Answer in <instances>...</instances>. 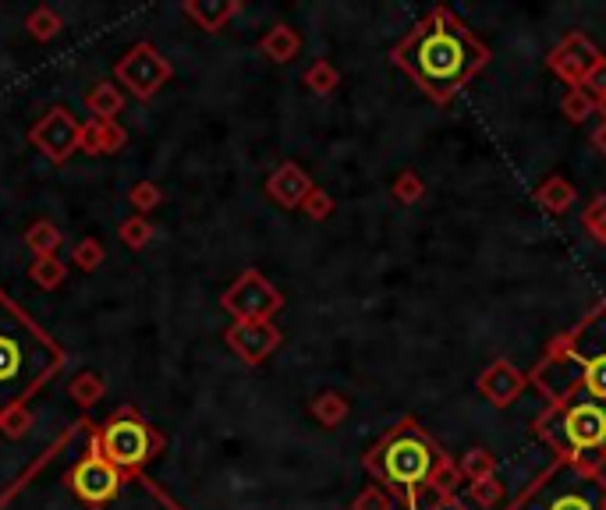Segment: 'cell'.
<instances>
[{
  "instance_id": "cell-1",
  "label": "cell",
  "mask_w": 606,
  "mask_h": 510,
  "mask_svg": "<svg viewBox=\"0 0 606 510\" xmlns=\"http://www.w3.org/2000/svg\"><path fill=\"white\" fill-rule=\"evenodd\" d=\"M486 61L490 50L443 8L429 11L394 50L397 68L415 78V85L436 103L454 100L486 68Z\"/></svg>"
},
{
  "instance_id": "cell-2",
  "label": "cell",
  "mask_w": 606,
  "mask_h": 510,
  "mask_svg": "<svg viewBox=\"0 0 606 510\" xmlns=\"http://www.w3.org/2000/svg\"><path fill=\"white\" fill-rule=\"evenodd\" d=\"M532 383L550 404L568 401L571 394L606 401V302L553 344L532 372Z\"/></svg>"
},
{
  "instance_id": "cell-3",
  "label": "cell",
  "mask_w": 606,
  "mask_h": 510,
  "mask_svg": "<svg viewBox=\"0 0 606 510\" xmlns=\"http://www.w3.org/2000/svg\"><path fill=\"white\" fill-rule=\"evenodd\" d=\"M61 365V351L50 344L22 312L0 298V425L15 433L18 408L36 394Z\"/></svg>"
},
{
  "instance_id": "cell-4",
  "label": "cell",
  "mask_w": 606,
  "mask_h": 510,
  "mask_svg": "<svg viewBox=\"0 0 606 510\" xmlns=\"http://www.w3.org/2000/svg\"><path fill=\"white\" fill-rule=\"evenodd\" d=\"M443 461L447 454L436 447L433 436L415 418H404L366 454V472L408 510H426L422 496L429 493V482L443 468Z\"/></svg>"
},
{
  "instance_id": "cell-5",
  "label": "cell",
  "mask_w": 606,
  "mask_h": 510,
  "mask_svg": "<svg viewBox=\"0 0 606 510\" xmlns=\"http://www.w3.org/2000/svg\"><path fill=\"white\" fill-rule=\"evenodd\" d=\"M536 436L560 457L585 472L606 464V401L589 394H571L568 401L550 404L536 418Z\"/></svg>"
},
{
  "instance_id": "cell-6",
  "label": "cell",
  "mask_w": 606,
  "mask_h": 510,
  "mask_svg": "<svg viewBox=\"0 0 606 510\" xmlns=\"http://www.w3.org/2000/svg\"><path fill=\"white\" fill-rule=\"evenodd\" d=\"M511 510H606V482L557 457Z\"/></svg>"
},
{
  "instance_id": "cell-7",
  "label": "cell",
  "mask_w": 606,
  "mask_h": 510,
  "mask_svg": "<svg viewBox=\"0 0 606 510\" xmlns=\"http://www.w3.org/2000/svg\"><path fill=\"white\" fill-rule=\"evenodd\" d=\"M220 305H224L238 323H270L273 312H280V305H284V294L259 270H245L224 291Z\"/></svg>"
},
{
  "instance_id": "cell-8",
  "label": "cell",
  "mask_w": 606,
  "mask_h": 510,
  "mask_svg": "<svg viewBox=\"0 0 606 510\" xmlns=\"http://www.w3.org/2000/svg\"><path fill=\"white\" fill-rule=\"evenodd\" d=\"M599 57H603V54H599L596 43H592L585 32H568V36L560 39L557 47L550 50L546 64H550V71L564 85H571V89H582V78L589 75L592 64H596Z\"/></svg>"
},
{
  "instance_id": "cell-9",
  "label": "cell",
  "mask_w": 606,
  "mask_h": 510,
  "mask_svg": "<svg viewBox=\"0 0 606 510\" xmlns=\"http://www.w3.org/2000/svg\"><path fill=\"white\" fill-rule=\"evenodd\" d=\"M117 78H121V82H125L128 89L139 96V100H149V96H153L156 89L171 78V64L156 54L153 47H146V43H142V47H135L132 54L121 61Z\"/></svg>"
},
{
  "instance_id": "cell-10",
  "label": "cell",
  "mask_w": 606,
  "mask_h": 510,
  "mask_svg": "<svg viewBox=\"0 0 606 510\" xmlns=\"http://www.w3.org/2000/svg\"><path fill=\"white\" fill-rule=\"evenodd\" d=\"M32 142H36L50 160H68V156L75 153L78 142H82V128H78L75 117H71L68 110L57 107L32 128Z\"/></svg>"
},
{
  "instance_id": "cell-11",
  "label": "cell",
  "mask_w": 606,
  "mask_h": 510,
  "mask_svg": "<svg viewBox=\"0 0 606 510\" xmlns=\"http://www.w3.org/2000/svg\"><path fill=\"white\" fill-rule=\"evenodd\" d=\"M103 447H107V461L121 464V468H135L149 457V433L142 422L121 418V422L107 425L103 433Z\"/></svg>"
},
{
  "instance_id": "cell-12",
  "label": "cell",
  "mask_w": 606,
  "mask_h": 510,
  "mask_svg": "<svg viewBox=\"0 0 606 510\" xmlns=\"http://www.w3.org/2000/svg\"><path fill=\"white\" fill-rule=\"evenodd\" d=\"M71 482H75L78 500L93 503V507H103V503H110L117 496L121 475H117V468L107 461V457H86V461L75 468Z\"/></svg>"
},
{
  "instance_id": "cell-13",
  "label": "cell",
  "mask_w": 606,
  "mask_h": 510,
  "mask_svg": "<svg viewBox=\"0 0 606 510\" xmlns=\"http://www.w3.org/2000/svg\"><path fill=\"white\" fill-rule=\"evenodd\" d=\"M525 383H529V379L521 376V369H514L507 358L490 362L486 369L479 372V379H475L479 394L486 397L493 408H511V404L521 397V390H525Z\"/></svg>"
},
{
  "instance_id": "cell-14",
  "label": "cell",
  "mask_w": 606,
  "mask_h": 510,
  "mask_svg": "<svg viewBox=\"0 0 606 510\" xmlns=\"http://www.w3.org/2000/svg\"><path fill=\"white\" fill-rule=\"evenodd\" d=\"M227 344L249 365H259L280 344V330L273 323H234L227 330Z\"/></svg>"
},
{
  "instance_id": "cell-15",
  "label": "cell",
  "mask_w": 606,
  "mask_h": 510,
  "mask_svg": "<svg viewBox=\"0 0 606 510\" xmlns=\"http://www.w3.org/2000/svg\"><path fill=\"white\" fill-rule=\"evenodd\" d=\"M312 178L305 174L298 163H280L277 170L270 174V181H266V192H270L273 202H280L284 209H295L302 206L305 199L312 195Z\"/></svg>"
},
{
  "instance_id": "cell-16",
  "label": "cell",
  "mask_w": 606,
  "mask_h": 510,
  "mask_svg": "<svg viewBox=\"0 0 606 510\" xmlns=\"http://www.w3.org/2000/svg\"><path fill=\"white\" fill-rule=\"evenodd\" d=\"M298 50H302V36H298L291 25H273V29L266 32L263 54L270 57L273 64H288L291 57H298Z\"/></svg>"
},
{
  "instance_id": "cell-17",
  "label": "cell",
  "mask_w": 606,
  "mask_h": 510,
  "mask_svg": "<svg viewBox=\"0 0 606 510\" xmlns=\"http://www.w3.org/2000/svg\"><path fill=\"white\" fill-rule=\"evenodd\" d=\"M536 199H539V206H543L546 213H568V209L575 206L578 192H575V185H571L568 178H550V181H543V185L536 188Z\"/></svg>"
},
{
  "instance_id": "cell-18",
  "label": "cell",
  "mask_w": 606,
  "mask_h": 510,
  "mask_svg": "<svg viewBox=\"0 0 606 510\" xmlns=\"http://www.w3.org/2000/svg\"><path fill=\"white\" fill-rule=\"evenodd\" d=\"M309 411H312V415H316V422H319V425H327V429H337V425H341L344 418H348L351 404L344 401L341 394L327 390V394H316V397H312Z\"/></svg>"
},
{
  "instance_id": "cell-19",
  "label": "cell",
  "mask_w": 606,
  "mask_h": 510,
  "mask_svg": "<svg viewBox=\"0 0 606 510\" xmlns=\"http://www.w3.org/2000/svg\"><path fill=\"white\" fill-rule=\"evenodd\" d=\"M458 472H461V479H465L468 486H475V482H482V479H490V475H497V461H493L490 450L475 447V450H468V454L458 461Z\"/></svg>"
},
{
  "instance_id": "cell-20",
  "label": "cell",
  "mask_w": 606,
  "mask_h": 510,
  "mask_svg": "<svg viewBox=\"0 0 606 510\" xmlns=\"http://www.w3.org/2000/svg\"><path fill=\"white\" fill-rule=\"evenodd\" d=\"M188 15L195 18V22L202 25V29H210V32H217L220 25L227 22V18L238 11V4L234 0H227V4H220V0H213V4H188Z\"/></svg>"
},
{
  "instance_id": "cell-21",
  "label": "cell",
  "mask_w": 606,
  "mask_h": 510,
  "mask_svg": "<svg viewBox=\"0 0 606 510\" xmlns=\"http://www.w3.org/2000/svg\"><path fill=\"white\" fill-rule=\"evenodd\" d=\"M468 500L482 510H500L504 507V482H500L497 475L475 482V486H468Z\"/></svg>"
},
{
  "instance_id": "cell-22",
  "label": "cell",
  "mask_w": 606,
  "mask_h": 510,
  "mask_svg": "<svg viewBox=\"0 0 606 510\" xmlns=\"http://www.w3.org/2000/svg\"><path fill=\"white\" fill-rule=\"evenodd\" d=\"M390 192H394V199L401 202V206H415V202L426 195V185H422V178L415 170H401L394 178V185H390Z\"/></svg>"
},
{
  "instance_id": "cell-23",
  "label": "cell",
  "mask_w": 606,
  "mask_h": 510,
  "mask_svg": "<svg viewBox=\"0 0 606 510\" xmlns=\"http://www.w3.org/2000/svg\"><path fill=\"white\" fill-rule=\"evenodd\" d=\"M560 110H564V117H568V121L578 124V121H585V117L596 114V100H592L585 89H568V93H564V100H560Z\"/></svg>"
},
{
  "instance_id": "cell-24",
  "label": "cell",
  "mask_w": 606,
  "mask_h": 510,
  "mask_svg": "<svg viewBox=\"0 0 606 510\" xmlns=\"http://www.w3.org/2000/svg\"><path fill=\"white\" fill-rule=\"evenodd\" d=\"M57 245H61V231H57L54 224H36L29 231V248L39 259H54Z\"/></svg>"
},
{
  "instance_id": "cell-25",
  "label": "cell",
  "mask_w": 606,
  "mask_h": 510,
  "mask_svg": "<svg viewBox=\"0 0 606 510\" xmlns=\"http://www.w3.org/2000/svg\"><path fill=\"white\" fill-rule=\"evenodd\" d=\"M337 82H341V71L330 61H316L305 71V85H309L312 93H330V89H337Z\"/></svg>"
},
{
  "instance_id": "cell-26",
  "label": "cell",
  "mask_w": 606,
  "mask_h": 510,
  "mask_svg": "<svg viewBox=\"0 0 606 510\" xmlns=\"http://www.w3.org/2000/svg\"><path fill=\"white\" fill-rule=\"evenodd\" d=\"M351 510H394V493L383 489L380 482H369V486L355 496Z\"/></svg>"
},
{
  "instance_id": "cell-27",
  "label": "cell",
  "mask_w": 606,
  "mask_h": 510,
  "mask_svg": "<svg viewBox=\"0 0 606 510\" xmlns=\"http://www.w3.org/2000/svg\"><path fill=\"white\" fill-rule=\"evenodd\" d=\"M582 227L599 241V245H606V195H596V199L585 206Z\"/></svg>"
},
{
  "instance_id": "cell-28",
  "label": "cell",
  "mask_w": 606,
  "mask_h": 510,
  "mask_svg": "<svg viewBox=\"0 0 606 510\" xmlns=\"http://www.w3.org/2000/svg\"><path fill=\"white\" fill-rule=\"evenodd\" d=\"M89 107H93V114H100V117H114L117 110H121V96H117L110 85H96V93L89 96Z\"/></svg>"
},
{
  "instance_id": "cell-29",
  "label": "cell",
  "mask_w": 606,
  "mask_h": 510,
  "mask_svg": "<svg viewBox=\"0 0 606 510\" xmlns=\"http://www.w3.org/2000/svg\"><path fill=\"white\" fill-rule=\"evenodd\" d=\"M302 209H305V217L309 220H327L330 213H334V199H330L323 188H312V195L302 202Z\"/></svg>"
},
{
  "instance_id": "cell-30",
  "label": "cell",
  "mask_w": 606,
  "mask_h": 510,
  "mask_svg": "<svg viewBox=\"0 0 606 510\" xmlns=\"http://www.w3.org/2000/svg\"><path fill=\"white\" fill-rule=\"evenodd\" d=\"M582 89L592 96V100H606V57H599L596 64H592V71L582 78Z\"/></svg>"
},
{
  "instance_id": "cell-31",
  "label": "cell",
  "mask_w": 606,
  "mask_h": 510,
  "mask_svg": "<svg viewBox=\"0 0 606 510\" xmlns=\"http://www.w3.org/2000/svg\"><path fill=\"white\" fill-rule=\"evenodd\" d=\"M32 280H36L39 287H57L64 280V266L57 263V259H39V263L32 266Z\"/></svg>"
},
{
  "instance_id": "cell-32",
  "label": "cell",
  "mask_w": 606,
  "mask_h": 510,
  "mask_svg": "<svg viewBox=\"0 0 606 510\" xmlns=\"http://www.w3.org/2000/svg\"><path fill=\"white\" fill-rule=\"evenodd\" d=\"M71 394H75L78 404H93L96 397H100V379L96 376H82L71 383Z\"/></svg>"
},
{
  "instance_id": "cell-33",
  "label": "cell",
  "mask_w": 606,
  "mask_h": 510,
  "mask_svg": "<svg viewBox=\"0 0 606 510\" xmlns=\"http://www.w3.org/2000/svg\"><path fill=\"white\" fill-rule=\"evenodd\" d=\"M100 245L96 241H82V245H75V263L86 266V270H93V266H100Z\"/></svg>"
},
{
  "instance_id": "cell-34",
  "label": "cell",
  "mask_w": 606,
  "mask_h": 510,
  "mask_svg": "<svg viewBox=\"0 0 606 510\" xmlns=\"http://www.w3.org/2000/svg\"><path fill=\"white\" fill-rule=\"evenodd\" d=\"M132 202H135L139 209H153L156 202H160V192H156L153 185H139V188L132 192Z\"/></svg>"
},
{
  "instance_id": "cell-35",
  "label": "cell",
  "mask_w": 606,
  "mask_h": 510,
  "mask_svg": "<svg viewBox=\"0 0 606 510\" xmlns=\"http://www.w3.org/2000/svg\"><path fill=\"white\" fill-rule=\"evenodd\" d=\"M125 238H128V245H142V241L149 238V224H142V220H128Z\"/></svg>"
},
{
  "instance_id": "cell-36",
  "label": "cell",
  "mask_w": 606,
  "mask_h": 510,
  "mask_svg": "<svg viewBox=\"0 0 606 510\" xmlns=\"http://www.w3.org/2000/svg\"><path fill=\"white\" fill-rule=\"evenodd\" d=\"M592 146H596V149H599V153H603V156H606V121H603V124H599L596 132H592Z\"/></svg>"
},
{
  "instance_id": "cell-37",
  "label": "cell",
  "mask_w": 606,
  "mask_h": 510,
  "mask_svg": "<svg viewBox=\"0 0 606 510\" xmlns=\"http://www.w3.org/2000/svg\"><path fill=\"white\" fill-rule=\"evenodd\" d=\"M426 510H465V503L454 496V500H440V503H429Z\"/></svg>"
},
{
  "instance_id": "cell-38",
  "label": "cell",
  "mask_w": 606,
  "mask_h": 510,
  "mask_svg": "<svg viewBox=\"0 0 606 510\" xmlns=\"http://www.w3.org/2000/svg\"><path fill=\"white\" fill-rule=\"evenodd\" d=\"M596 110H599V114H603V121H606V100H599V103H596Z\"/></svg>"
}]
</instances>
